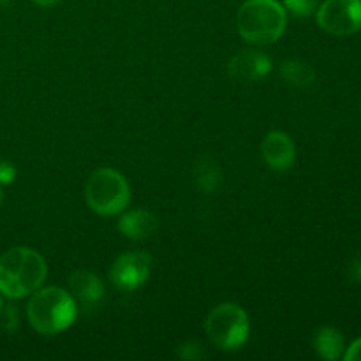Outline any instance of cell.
<instances>
[{
    "mask_svg": "<svg viewBox=\"0 0 361 361\" xmlns=\"http://www.w3.org/2000/svg\"><path fill=\"white\" fill-rule=\"evenodd\" d=\"M76 316V300L62 288L37 289L27 305L28 323L41 335H56L67 330Z\"/></svg>",
    "mask_w": 361,
    "mask_h": 361,
    "instance_id": "3957f363",
    "label": "cell"
},
{
    "mask_svg": "<svg viewBox=\"0 0 361 361\" xmlns=\"http://www.w3.org/2000/svg\"><path fill=\"white\" fill-rule=\"evenodd\" d=\"M281 76L288 85H293V87H298V88H305V87H310V85L316 81V71L312 69L310 63L303 62V60L289 59L282 62Z\"/></svg>",
    "mask_w": 361,
    "mask_h": 361,
    "instance_id": "5bb4252c",
    "label": "cell"
},
{
    "mask_svg": "<svg viewBox=\"0 0 361 361\" xmlns=\"http://www.w3.org/2000/svg\"><path fill=\"white\" fill-rule=\"evenodd\" d=\"M194 182L201 192H215L222 182V171L219 162L210 155H203L201 159H197L194 164Z\"/></svg>",
    "mask_w": 361,
    "mask_h": 361,
    "instance_id": "7c38bea8",
    "label": "cell"
},
{
    "mask_svg": "<svg viewBox=\"0 0 361 361\" xmlns=\"http://www.w3.org/2000/svg\"><path fill=\"white\" fill-rule=\"evenodd\" d=\"M314 349H316L319 358L326 361H335L344 356V337L335 328L324 326L321 330H317L316 337H314Z\"/></svg>",
    "mask_w": 361,
    "mask_h": 361,
    "instance_id": "4fadbf2b",
    "label": "cell"
},
{
    "mask_svg": "<svg viewBox=\"0 0 361 361\" xmlns=\"http://www.w3.org/2000/svg\"><path fill=\"white\" fill-rule=\"evenodd\" d=\"M204 331L221 351H238L249 338V316L236 303H221L207 316Z\"/></svg>",
    "mask_w": 361,
    "mask_h": 361,
    "instance_id": "5b68a950",
    "label": "cell"
},
{
    "mask_svg": "<svg viewBox=\"0 0 361 361\" xmlns=\"http://www.w3.org/2000/svg\"><path fill=\"white\" fill-rule=\"evenodd\" d=\"M16 178V169L11 162L0 161V185H9Z\"/></svg>",
    "mask_w": 361,
    "mask_h": 361,
    "instance_id": "e0dca14e",
    "label": "cell"
},
{
    "mask_svg": "<svg viewBox=\"0 0 361 361\" xmlns=\"http://www.w3.org/2000/svg\"><path fill=\"white\" fill-rule=\"evenodd\" d=\"M342 358L345 361H361V338L349 345L348 351H345V355Z\"/></svg>",
    "mask_w": 361,
    "mask_h": 361,
    "instance_id": "d6986e66",
    "label": "cell"
},
{
    "mask_svg": "<svg viewBox=\"0 0 361 361\" xmlns=\"http://www.w3.org/2000/svg\"><path fill=\"white\" fill-rule=\"evenodd\" d=\"M0 312L4 314V319H6L4 321V326L13 334V331L18 328V310L14 309V307H2Z\"/></svg>",
    "mask_w": 361,
    "mask_h": 361,
    "instance_id": "ac0fdd59",
    "label": "cell"
},
{
    "mask_svg": "<svg viewBox=\"0 0 361 361\" xmlns=\"http://www.w3.org/2000/svg\"><path fill=\"white\" fill-rule=\"evenodd\" d=\"M2 307H4V302H2V295H0V310H2Z\"/></svg>",
    "mask_w": 361,
    "mask_h": 361,
    "instance_id": "603a6c76",
    "label": "cell"
},
{
    "mask_svg": "<svg viewBox=\"0 0 361 361\" xmlns=\"http://www.w3.org/2000/svg\"><path fill=\"white\" fill-rule=\"evenodd\" d=\"M71 295L83 305H95L104 296V284L95 274L88 270H76L69 277Z\"/></svg>",
    "mask_w": 361,
    "mask_h": 361,
    "instance_id": "8fae6325",
    "label": "cell"
},
{
    "mask_svg": "<svg viewBox=\"0 0 361 361\" xmlns=\"http://www.w3.org/2000/svg\"><path fill=\"white\" fill-rule=\"evenodd\" d=\"M282 4L286 11L298 18L310 16L317 7V0H282Z\"/></svg>",
    "mask_w": 361,
    "mask_h": 361,
    "instance_id": "9a60e30c",
    "label": "cell"
},
{
    "mask_svg": "<svg viewBox=\"0 0 361 361\" xmlns=\"http://www.w3.org/2000/svg\"><path fill=\"white\" fill-rule=\"evenodd\" d=\"M152 270V257L147 252H126L109 268V281L122 291H134L147 282Z\"/></svg>",
    "mask_w": 361,
    "mask_h": 361,
    "instance_id": "52a82bcc",
    "label": "cell"
},
{
    "mask_svg": "<svg viewBox=\"0 0 361 361\" xmlns=\"http://www.w3.org/2000/svg\"><path fill=\"white\" fill-rule=\"evenodd\" d=\"M34 2L41 7H51V6H55L59 0H34Z\"/></svg>",
    "mask_w": 361,
    "mask_h": 361,
    "instance_id": "44dd1931",
    "label": "cell"
},
{
    "mask_svg": "<svg viewBox=\"0 0 361 361\" xmlns=\"http://www.w3.org/2000/svg\"><path fill=\"white\" fill-rule=\"evenodd\" d=\"M261 155L263 161L275 171H286L293 168L296 159L295 141L284 130H271L264 136L261 143Z\"/></svg>",
    "mask_w": 361,
    "mask_h": 361,
    "instance_id": "9c48e42d",
    "label": "cell"
},
{
    "mask_svg": "<svg viewBox=\"0 0 361 361\" xmlns=\"http://www.w3.org/2000/svg\"><path fill=\"white\" fill-rule=\"evenodd\" d=\"M317 25L331 35H351L361 28V0H326L317 9Z\"/></svg>",
    "mask_w": 361,
    "mask_h": 361,
    "instance_id": "8992f818",
    "label": "cell"
},
{
    "mask_svg": "<svg viewBox=\"0 0 361 361\" xmlns=\"http://www.w3.org/2000/svg\"><path fill=\"white\" fill-rule=\"evenodd\" d=\"M85 197L92 212L102 217H111L122 214L129 207L130 189L122 173L111 168H101L88 178Z\"/></svg>",
    "mask_w": 361,
    "mask_h": 361,
    "instance_id": "277c9868",
    "label": "cell"
},
{
    "mask_svg": "<svg viewBox=\"0 0 361 361\" xmlns=\"http://www.w3.org/2000/svg\"><path fill=\"white\" fill-rule=\"evenodd\" d=\"M236 25L249 44H274L284 34L288 14L279 0H247L238 9Z\"/></svg>",
    "mask_w": 361,
    "mask_h": 361,
    "instance_id": "7a4b0ae2",
    "label": "cell"
},
{
    "mask_svg": "<svg viewBox=\"0 0 361 361\" xmlns=\"http://www.w3.org/2000/svg\"><path fill=\"white\" fill-rule=\"evenodd\" d=\"M159 229L157 215L148 210L126 212L118 219V231L133 242H143L154 236Z\"/></svg>",
    "mask_w": 361,
    "mask_h": 361,
    "instance_id": "30bf717a",
    "label": "cell"
},
{
    "mask_svg": "<svg viewBox=\"0 0 361 361\" xmlns=\"http://www.w3.org/2000/svg\"><path fill=\"white\" fill-rule=\"evenodd\" d=\"M48 267L44 257L28 247H14L0 256V295L25 298L44 282Z\"/></svg>",
    "mask_w": 361,
    "mask_h": 361,
    "instance_id": "6da1fadb",
    "label": "cell"
},
{
    "mask_svg": "<svg viewBox=\"0 0 361 361\" xmlns=\"http://www.w3.org/2000/svg\"><path fill=\"white\" fill-rule=\"evenodd\" d=\"M270 56L264 55L259 49L247 48L235 53L228 62V73L233 80L243 81V83H254L261 81L271 73Z\"/></svg>",
    "mask_w": 361,
    "mask_h": 361,
    "instance_id": "ba28073f",
    "label": "cell"
},
{
    "mask_svg": "<svg viewBox=\"0 0 361 361\" xmlns=\"http://www.w3.org/2000/svg\"><path fill=\"white\" fill-rule=\"evenodd\" d=\"M2 201H4V194H2V189H0V204H2Z\"/></svg>",
    "mask_w": 361,
    "mask_h": 361,
    "instance_id": "7402d4cb",
    "label": "cell"
},
{
    "mask_svg": "<svg viewBox=\"0 0 361 361\" xmlns=\"http://www.w3.org/2000/svg\"><path fill=\"white\" fill-rule=\"evenodd\" d=\"M11 0H0V4H9Z\"/></svg>",
    "mask_w": 361,
    "mask_h": 361,
    "instance_id": "cb8c5ba5",
    "label": "cell"
},
{
    "mask_svg": "<svg viewBox=\"0 0 361 361\" xmlns=\"http://www.w3.org/2000/svg\"><path fill=\"white\" fill-rule=\"evenodd\" d=\"M176 355L182 360H201L204 356L203 348L197 341H187L180 344L178 349H176Z\"/></svg>",
    "mask_w": 361,
    "mask_h": 361,
    "instance_id": "2e32d148",
    "label": "cell"
},
{
    "mask_svg": "<svg viewBox=\"0 0 361 361\" xmlns=\"http://www.w3.org/2000/svg\"><path fill=\"white\" fill-rule=\"evenodd\" d=\"M349 275H351V279L355 282H361V257H358V259L351 264V268H349Z\"/></svg>",
    "mask_w": 361,
    "mask_h": 361,
    "instance_id": "ffe728a7",
    "label": "cell"
}]
</instances>
